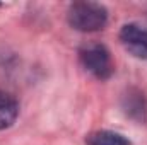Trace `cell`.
<instances>
[{
  "mask_svg": "<svg viewBox=\"0 0 147 145\" xmlns=\"http://www.w3.org/2000/svg\"><path fill=\"white\" fill-rule=\"evenodd\" d=\"M69 24L82 33H94L106 26L108 12L101 3L96 2H75L67 12Z\"/></svg>",
  "mask_w": 147,
  "mask_h": 145,
  "instance_id": "6da1fadb",
  "label": "cell"
},
{
  "mask_svg": "<svg viewBox=\"0 0 147 145\" xmlns=\"http://www.w3.org/2000/svg\"><path fill=\"white\" fill-rule=\"evenodd\" d=\"M79 56H80L82 67L87 72H91L94 77L101 79V80L110 79L111 75H113V72H115L111 53L108 51V48L105 44L89 43V44H86V46L80 48Z\"/></svg>",
  "mask_w": 147,
  "mask_h": 145,
  "instance_id": "7a4b0ae2",
  "label": "cell"
},
{
  "mask_svg": "<svg viewBox=\"0 0 147 145\" xmlns=\"http://www.w3.org/2000/svg\"><path fill=\"white\" fill-rule=\"evenodd\" d=\"M120 41L135 58L147 60V29L139 24H127L120 31Z\"/></svg>",
  "mask_w": 147,
  "mask_h": 145,
  "instance_id": "3957f363",
  "label": "cell"
},
{
  "mask_svg": "<svg viewBox=\"0 0 147 145\" xmlns=\"http://www.w3.org/2000/svg\"><path fill=\"white\" fill-rule=\"evenodd\" d=\"M17 114H19L17 101L10 94L0 91V130L9 128L16 121Z\"/></svg>",
  "mask_w": 147,
  "mask_h": 145,
  "instance_id": "277c9868",
  "label": "cell"
},
{
  "mask_svg": "<svg viewBox=\"0 0 147 145\" xmlns=\"http://www.w3.org/2000/svg\"><path fill=\"white\" fill-rule=\"evenodd\" d=\"M123 108L125 113L135 119H146V113H147V104H146V97L142 92L139 91H128V94L123 99Z\"/></svg>",
  "mask_w": 147,
  "mask_h": 145,
  "instance_id": "5b68a950",
  "label": "cell"
},
{
  "mask_svg": "<svg viewBox=\"0 0 147 145\" xmlns=\"http://www.w3.org/2000/svg\"><path fill=\"white\" fill-rule=\"evenodd\" d=\"M87 145H130V140L125 138L120 133H115L110 130H101L94 132L86 138Z\"/></svg>",
  "mask_w": 147,
  "mask_h": 145,
  "instance_id": "8992f818",
  "label": "cell"
}]
</instances>
